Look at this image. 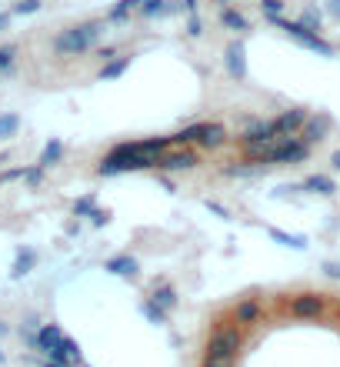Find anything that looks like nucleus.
<instances>
[{
  "label": "nucleus",
  "mask_w": 340,
  "mask_h": 367,
  "mask_svg": "<svg viewBox=\"0 0 340 367\" xmlns=\"http://www.w3.org/2000/svg\"><path fill=\"white\" fill-rule=\"evenodd\" d=\"M244 344V334L237 324H220V328H214L207 341V354H227V357H237V350Z\"/></svg>",
  "instance_id": "obj_3"
},
{
  "label": "nucleus",
  "mask_w": 340,
  "mask_h": 367,
  "mask_svg": "<svg viewBox=\"0 0 340 367\" xmlns=\"http://www.w3.org/2000/svg\"><path fill=\"white\" fill-rule=\"evenodd\" d=\"M7 23H10V14H0V34L7 30Z\"/></svg>",
  "instance_id": "obj_35"
},
{
  "label": "nucleus",
  "mask_w": 340,
  "mask_h": 367,
  "mask_svg": "<svg viewBox=\"0 0 340 367\" xmlns=\"http://www.w3.org/2000/svg\"><path fill=\"white\" fill-rule=\"evenodd\" d=\"M3 334H7V324H3V321H0V337H3Z\"/></svg>",
  "instance_id": "obj_36"
},
{
  "label": "nucleus",
  "mask_w": 340,
  "mask_h": 367,
  "mask_svg": "<svg viewBox=\"0 0 340 367\" xmlns=\"http://www.w3.org/2000/svg\"><path fill=\"white\" fill-rule=\"evenodd\" d=\"M0 364H3V350H0Z\"/></svg>",
  "instance_id": "obj_37"
},
{
  "label": "nucleus",
  "mask_w": 340,
  "mask_h": 367,
  "mask_svg": "<svg viewBox=\"0 0 340 367\" xmlns=\"http://www.w3.org/2000/svg\"><path fill=\"white\" fill-rule=\"evenodd\" d=\"M131 54H124V57H117V60H111V64H107V67H104V70H100V80H113V77H120V74H124V70H127V67H131Z\"/></svg>",
  "instance_id": "obj_13"
},
{
  "label": "nucleus",
  "mask_w": 340,
  "mask_h": 367,
  "mask_svg": "<svg viewBox=\"0 0 340 367\" xmlns=\"http://www.w3.org/2000/svg\"><path fill=\"white\" fill-rule=\"evenodd\" d=\"M153 167L157 171H190V167H197V154L184 147V151H173V154H160L153 160Z\"/></svg>",
  "instance_id": "obj_5"
},
{
  "label": "nucleus",
  "mask_w": 340,
  "mask_h": 367,
  "mask_svg": "<svg viewBox=\"0 0 340 367\" xmlns=\"http://www.w3.org/2000/svg\"><path fill=\"white\" fill-rule=\"evenodd\" d=\"M157 308H164V310H170L173 304H177V294H173V288L170 284H160V288H153V297H151Z\"/></svg>",
  "instance_id": "obj_14"
},
{
  "label": "nucleus",
  "mask_w": 340,
  "mask_h": 367,
  "mask_svg": "<svg viewBox=\"0 0 340 367\" xmlns=\"http://www.w3.org/2000/svg\"><path fill=\"white\" fill-rule=\"evenodd\" d=\"M261 314H264L261 301H257V297H244V301H237V308H234V321H237V324H257Z\"/></svg>",
  "instance_id": "obj_8"
},
{
  "label": "nucleus",
  "mask_w": 340,
  "mask_h": 367,
  "mask_svg": "<svg viewBox=\"0 0 340 367\" xmlns=\"http://www.w3.org/2000/svg\"><path fill=\"white\" fill-rule=\"evenodd\" d=\"M220 23L230 27V30H247V17H244V14H237V10H230V7L220 10Z\"/></svg>",
  "instance_id": "obj_17"
},
{
  "label": "nucleus",
  "mask_w": 340,
  "mask_h": 367,
  "mask_svg": "<svg viewBox=\"0 0 340 367\" xmlns=\"http://www.w3.org/2000/svg\"><path fill=\"white\" fill-rule=\"evenodd\" d=\"M274 27H281L287 37H294L301 47H307V50H317V54H323V57H334V47L327 44V40H321V34H314V30H307V27H301L297 20H283V17H267Z\"/></svg>",
  "instance_id": "obj_2"
},
{
  "label": "nucleus",
  "mask_w": 340,
  "mask_h": 367,
  "mask_svg": "<svg viewBox=\"0 0 340 367\" xmlns=\"http://www.w3.org/2000/svg\"><path fill=\"white\" fill-rule=\"evenodd\" d=\"M217 3H227V0H217Z\"/></svg>",
  "instance_id": "obj_38"
},
{
  "label": "nucleus",
  "mask_w": 340,
  "mask_h": 367,
  "mask_svg": "<svg viewBox=\"0 0 340 367\" xmlns=\"http://www.w3.org/2000/svg\"><path fill=\"white\" fill-rule=\"evenodd\" d=\"M91 220H94L97 227H100V224H107V220H111V214H107V211H97V207H94V211H91Z\"/></svg>",
  "instance_id": "obj_30"
},
{
  "label": "nucleus",
  "mask_w": 340,
  "mask_h": 367,
  "mask_svg": "<svg viewBox=\"0 0 340 367\" xmlns=\"http://www.w3.org/2000/svg\"><path fill=\"white\" fill-rule=\"evenodd\" d=\"M91 211H94V197H80V200L74 204V214H77V217H84V214H91Z\"/></svg>",
  "instance_id": "obj_27"
},
{
  "label": "nucleus",
  "mask_w": 340,
  "mask_h": 367,
  "mask_svg": "<svg viewBox=\"0 0 340 367\" xmlns=\"http://www.w3.org/2000/svg\"><path fill=\"white\" fill-rule=\"evenodd\" d=\"M330 167H334V171H340V151H334V157H330Z\"/></svg>",
  "instance_id": "obj_34"
},
{
  "label": "nucleus",
  "mask_w": 340,
  "mask_h": 367,
  "mask_svg": "<svg viewBox=\"0 0 340 367\" xmlns=\"http://www.w3.org/2000/svg\"><path fill=\"white\" fill-rule=\"evenodd\" d=\"M14 54H17L14 47H0V70H7L14 64Z\"/></svg>",
  "instance_id": "obj_29"
},
{
  "label": "nucleus",
  "mask_w": 340,
  "mask_h": 367,
  "mask_svg": "<svg viewBox=\"0 0 340 367\" xmlns=\"http://www.w3.org/2000/svg\"><path fill=\"white\" fill-rule=\"evenodd\" d=\"M323 271H327V277L340 281V264H330V261H327V264H323Z\"/></svg>",
  "instance_id": "obj_31"
},
{
  "label": "nucleus",
  "mask_w": 340,
  "mask_h": 367,
  "mask_svg": "<svg viewBox=\"0 0 340 367\" xmlns=\"http://www.w3.org/2000/svg\"><path fill=\"white\" fill-rule=\"evenodd\" d=\"M327 14L340 20V0H327Z\"/></svg>",
  "instance_id": "obj_32"
},
{
  "label": "nucleus",
  "mask_w": 340,
  "mask_h": 367,
  "mask_svg": "<svg viewBox=\"0 0 340 367\" xmlns=\"http://www.w3.org/2000/svg\"><path fill=\"white\" fill-rule=\"evenodd\" d=\"M227 70L237 80L247 77V60H244V44H240V40H234V44L227 47Z\"/></svg>",
  "instance_id": "obj_9"
},
{
  "label": "nucleus",
  "mask_w": 340,
  "mask_h": 367,
  "mask_svg": "<svg viewBox=\"0 0 340 367\" xmlns=\"http://www.w3.org/2000/svg\"><path fill=\"white\" fill-rule=\"evenodd\" d=\"M200 367H234V357H227V354H204V364Z\"/></svg>",
  "instance_id": "obj_24"
},
{
  "label": "nucleus",
  "mask_w": 340,
  "mask_h": 367,
  "mask_svg": "<svg viewBox=\"0 0 340 367\" xmlns=\"http://www.w3.org/2000/svg\"><path fill=\"white\" fill-rule=\"evenodd\" d=\"M60 154H64V144H60V140H50V144L44 147V154H40L37 167H44V171H47V167H54L57 160H60Z\"/></svg>",
  "instance_id": "obj_15"
},
{
  "label": "nucleus",
  "mask_w": 340,
  "mask_h": 367,
  "mask_svg": "<svg viewBox=\"0 0 340 367\" xmlns=\"http://www.w3.org/2000/svg\"><path fill=\"white\" fill-rule=\"evenodd\" d=\"M37 10H40V0H20V3H14L10 14H37Z\"/></svg>",
  "instance_id": "obj_25"
},
{
  "label": "nucleus",
  "mask_w": 340,
  "mask_h": 367,
  "mask_svg": "<svg viewBox=\"0 0 340 367\" xmlns=\"http://www.w3.org/2000/svg\"><path fill=\"white\" fill-rule=\"evenodd\" d=\"M204 34V23H200V17L197 14H190V20H187V37H200Z\"/></svg>",
  "instance_id": "obj_28"
},
{
  "label": "nucleus",
  "mask_w": 340,
  "mask_h": 367,
  "mask_svg": "<svg viewBox=\"0 0 340 367\" xmlns=\"http://www.w3.org/2000/svg\"><path fill=\"white\" fill-rule=\"evenodd\" d=\"M270 237H274V241H283L287 247H307V241H303V237H294V234H283V231H277V227H270Z\"/></svg>",
  "instance_id": "obj_22"
},
{
  "label": "nucleus",
  "mask_w": 340,
  "mask_h": 367,
  "mask_svg": "<svg viewBox=\"0 0 340 367\" xmlns=\"http://www.w3.org/2000/svg\"><path fill=\"white\" fill-rule=\"evenodd\" d=\"M100 34H104V23H100V20H91V23H80V27H70V30L57 34V37L50 40V47H54L57 54H84V50L94 47Z\"/></svg>",
  "instance_id": "obj_1"
},
{
  "label": "nucleus",
  "mask_w": 340,
  "mask_h": 367,
  "mask_svg": "<svg viewBox=\"0 0 340 367\" xmlns=\"http://www.w3.org/2000/svg\"><path fill=\"white\" fill-rule=\"evenodd\" d=\"M227 140V131L224 127H220V124H204V137H200V144H204V147H220V144H224Z\"/></svg>",
  "instance_id": "obj_12"
},
{
  "label": "nucleus",
  "mask_w": 340,
  "mask_h": 367,
  "mask_svg": "<svg viewBox=\"0 0 340 367\" xmlns=\"http://www.w3.org/2000/svg\"><path fill=\"white\" fill-rule=\"evenodd\" d=\"M140 14L144 17H164V14H170V3L167 0H144L140 3Z\"/></svg>",
  "instance_id": "obj_18"
},
{
  "label": "nucleus",
  "mask_w": 340,
  "mask_h": 367,
  "mask_svg": "<svg viewBox=\"0 0 340 367\" xmlns=\"http://www.w3.org/2000/svg\"><path fill=\"white\" fill-rule=\"evenodd\" d=\"M301 27H307V30H314V34H321V10H314V7H307L301 14V20H297Z\"/></svg>",
  "instance_id": "obj_20"
},
{
  "label": "nucleus",
  "mask_w": 340,
  "mask_h": 367,
  "mask_svg": "<svg viewBox=\"0 0 340 367\" xmlns=\"http://www.w3.org/2000/svg\"><path fill=\"white\" fill-rule=\"evenodd\" d=\"M261 7H264V14H267V17H281L283 0H261Z\"/></svg>",
  "instance_id": "obj_26"
},
{
  "label": "nucleus",
  "mask_w": 340,
  "mask_h": 367,
  "mask_svg": "<svg viewBox=\"0 0 340 367\" xmlns=\"http://www.w3.org/2000/svg\"><path fill=\"white\" fill-rule=\"evenodd\" d=\"M301 191H310V194H334L337 187H334V180H330V177L314 174V177H307V180L301 184Z\"/></svg>",
  "instance_id": "obj_11"
},
{
  "label": "nucleus",
  "mask_w": 340,
  "mask_h": 367,
  "mask_svg": "<svg viewBox=\"0 0 340 367\" xmlns=\"http://www.w3.org/2000/svg\"><path fill=\"white\" fill-rule=\"evenodd\" d=\"M113 54H117V47H100V50H97V57H104V60H111Z\"/></svg>",
  "instance_id": "obj_33"
},
{
  "label": "nucleus",
  "mask_w": 340,
  "mask_h": 367,
  "mask_svg": "<svg viewBox=\"0 0 340 367\" xmlns=\"http://www.w3.org/2000/svg\"><path fill=\"white\" fill-rule=\"evenodd\" d=\"M34 264H37V254L34 251H20L17 254V261H14V277H23V274H30V267H34Z\"/></svg>",
  "instance_id": "obj_16"
},
{
  "label": "nucleus",
  "mask_w": 340,
  "mask_h": 367,
  "mask_svg": "<svg viewBox=\"0 0 340 367\" xmlns=\"http://www.w3.org/2000/svg\"><path fill=\"white\" fill-rule=\"evenodd\" d=\"M330 124H334V120H330V114L307 117V120H303V127L297 131V134H301V140L307 144V147H314V144H321L323 137H327V131H330Z\"/></svg>",
  "instance_id": "obj_4"
},
{
  "label": "nucleus",
  "mask_w": 340,
  "mask_h": 367,
  "mask_svg": "<svg viewBox=\"0 0 340 367\" xmlns=\"http://www.w3.org/2000/svg\"><path fill=\"white\" fill-rule=\"evenodd\" d=\"M20 127V117L17 114H3L0 117V137H14V131Z\"/></svg>",
  "instance_id": "obj_23"
},
{
  "label": "nucleus",
  "mask_w": 340,
  "mask_h": 367,
  "mask_svg": "<svg viewBox=\"0 0 340 367\" xmlns=\"http://www.w3.org/2000/svg\"><path fill=\"white\" fill-rule=\"evenodd\" d=\"M140 3H144V0H120V3L113 7L111 14H107V20H113V23H117V20H124V17H127L131 10H140Z\"/></svg>",
  "instance_id": "obj_19"
},
{
  "label": "nucleus",
  "mask_w": 340,
  "mask_h": 367,
  "mask_svg": "<svg viewBox=\"0 0 340 367\" xmlns=\"http://www.w3.org/2000/svg\"><path fill=\"white\" fill-rule=\"evenodd\" d=\"M140 310L147 314V321H153V324H167V310L157 308L153 301H144V304H140Z\"/></svg>",
  "instance_id": "obj_21"
},
{
  "label": "nucleus",
  "mask_w": 340,
  "mask_h": 367,
  "mask_svg": "<svg viewBox=\"0 0 340 367\" xmlns=\"http://www.w3.org/2000/svg\"><path fill=\"white\" fill-rule=\"evenodd\" d=\"M107 271L117 274V277H137V261H133L131 254H120V257L107 261Z\"/></svg>",
  "instance_id": "obj_10"
},
{
  "label": "nucleus",
  "mask_w": 340,
  "mask_h": 367,
  "mask_svg": "<svg viewBox=\"0 0 340 367\" xmlns=\"http://www.w3.org/2000/svg\"><path fill=\"white\" fill-rule=\"evenodd\" d=\"M290 314H294V317H321L323 297H317V294H301V297L290 301Z\"/></svg>",
  "instance_id": "obj_7"
},
{
  "label": "nucleus",
  "mask_w": 340,
  "mask_h": 367,
  "mask_svg": "<svg viewBox=\"0 0 340 367\" xmlns=\"http://www.w3.org/2000/svg\"><path fill=\"white\" fill-rule=\"evenodd\" d=\"M307 111H303V107H294V111H283L281 117H274V120H270V124H274V134L277 137H290V134H297V131H301L303 127V120H307Z\"/></svg>",
  "instance_id": "obj_6"
}]
</instances>
